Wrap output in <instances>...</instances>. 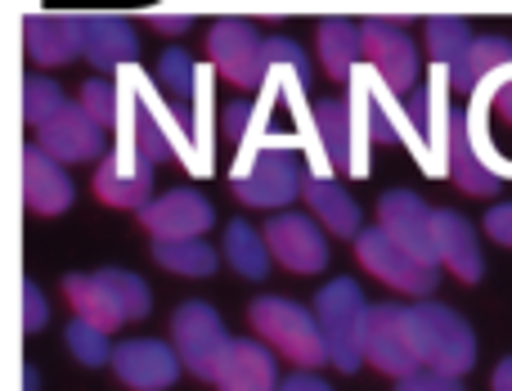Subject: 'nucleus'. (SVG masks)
I'll list each match as a JSON object with an SVG mask.
<instances>
[{"mask_svg": "<svg viewBox=\"0 0 512 391\" xmlns=\"http://www.w3.org/2000/svg\"><path fill=\"white\" fill-rule=\"evenodd\" d=\"M279 391H333V387H328L324 378H315V374H288Z\"/></svg>", "mask_w": 512, "mask_h": 391, "instance_id": "a19ab883", "label": "nucleus"}, {"mask_svg": "<svg viewBox=\"0 0 512 391\" xmlns=\"http://www.w3.org/2000/svg\"><path fill=\"white\" fill-rule=\"evenodd\" d=\"M486 234L495 243H504V248H512V203H495L486 212Z\"/></svg>", "mask_w": 512, "mask_h": 391, "instance_id": "ea45409f", "label": "nucleus"}, {"mask_svg": "<svg viewBox=\"0 0 512 391\" xmlns=\"http://www.w3.org/2000/svg\"><path fill=\"white\" fill-rule=\"evenodd\" d=\"M265 243H270V257L279 266H288L292 275H315V270L328 266V239L315 216L274 212L265 221Z\"/></svg>", "mask_w": 512, "mask_h": 391, "instance_id": "f8f14e48", "label": "nucleus"}, {"mask_svg": "<svg viewBox=\"0 0 512 391\" xmlns=\"http://www.w3.org/2000/svg\"><path fill=\"white\" fill-rule=\"evenodd\" d=\"M23 203L36 216H59L72 207V180L63 162H54L41 144L23 149Z\"/></svg>", "mask_w": 512, "mask_h": 391, "instance_id": "5701e85b", "label": "nucleus"}, {"mask_svg": "<svg viewBox=\"0 0 512 391\" xmlns=\"http://www.w3.org/2000/svg\"><path fill=\"white\" fill-rule=\"evenodd\" d=\"M355 257H360V266L369 270L373 279L391 284L396 293L432 297L436 284H441V266H427V261H418L414 252H405L382 225H373V230H364L360 239H355Z\"/></svg>", "mask_w": 512, "mask_h": 391, "instance_id": "6e6552de", "label": "nucleus"}, {"mask_svg": "<svg viewBox=\"0 0 512 391\" xmlns=\"http://www.w3.org/2000/svg\"><path fill=\"white\" fill-rule=\"evenodd\" d=\"M63 104H68V99H63L59 81L36 77V72L23 77V122L32 126V131H45V126L63 113Z\"/></svg>", "mask_w": 512, "mask_h": 391, "instance_id": "2f4dec72", "label": "nucleus"}, {"mask_svg": "<svg viewBox=\"0 0 512 391\" xmlns=\"http://www.w3.org/2000/svg\"><path fill=\"white\" fill-rule=\"evenodd\" d=\"M409 333H414L418 365L432 374L459 378L477 365V333L463 315H454L441 302H414L409 306Z\"/></svg>", "mask_w": 512, "mask_h": 391, "instance_id": "7ed1b4c3", "label": "nucleus"}, {"mask_svg": "<svg viewBox=\"0 0 512 391\" xmlns=\"http://www.w3.org/2000/svg\"><path fill=\"white\" fill-rule=\"evenodd\" d=\"M432 216H436L432 207H427L418 194H409V189H387V194L378 198V225L382 230H387L405 252H414L418 261L441 266V261H436Z\"/></svg>", "mask_w": 512, "mask_h": 391, "instance_id": "dca6fc26", "label": "nucleus"}, {"mask_svg": "<svg viewBox=\"0 0 512 391\" xmlns=\"http://www.w3.org/2000/svg\"><path fill=\"white\" fill-rule=\"evenodd\" d=\"M472 41H477L472 27L459 23V18H432V23H427V50H432V59L441 63L450 90H463V95L472 90V77H468ZM472 95H477V90H472Z\"/></svg>", "mask_w": 512, "mask_h": 391, "instance_id": "a878e982", "label": "nucleus"}, {"mask_svg": "<svg viewBox=\"0 0 512 391\" xmlns=\"http://www.w3.org/2000/svg\"><path fill=\"white\" fill-rule=\"evenodd\" d=\"M306 203L310 212H315V221L324 225V230H333L337 239H360L364 225H360V203H355L351 194H346L337 180L319 176V171H310L306 180Z\"/></svg>", "mask_w": 512, "mask_h": 391, "instance_id": "bb28decb", "label": "nucleus"}, {"mask_svg": "<svg viewBox=\"0 0 512 391\" xmlns=\"http://www.w3.org/2000/svg\"><path fill=\"white\" fill-rule=\"evenodd\" d=\"M95 198L104 207H122V212H144L153 203V162L131 158V153L113 149L95 167Z\"/></svg>", "mask_w": 512, "mask_h": 391, "instance_id": "6ab92c4d", "label": "nucleus"}, {"mask_svg": "<svg viewBox=\"0 0 512 391\" xmlns=\"http://www.w3.org/2000/svg\"><path fill=\"white\" fill-rule=\"evenodd\" d=\"M364 365H373L378 374L400 378L418 374V351H414V333H409V306L396 302H373L369 306V324H364Z\"/></svg>", "mask_w": 512, "mask_h": 391, "instance_id": "1a4fd4ad", "label": "nucleus"}, {"mask_svg": "<svg viewBox=\"0 0 512 391\" xmlns=\"http://www.w3.org/2000/svg\"><path fill=\"white\" fill-rule=\"evenodd\" d=\"M248 320H252L256 338L270 351L288 356L292 365H301V369L328 365V342H324V329H319L315 311L288 302V297H261V302H252Z\"/></svg>", "mask_w": 512, "mask_h": 391, "instance_id": "20e7f679", "label": "nucleus"}, {"mask_svg": "<svg viewBox=\"0 0 512 391\" xmlns=\"http://www.w3.org/2000/svg\"><path fill=\"white\" fill-rule=\"evenodd\" d=\"M153 261L171 275H189V279H203L216 270V248L203 239H185V243H153Z\"/></svg>", "mask_w": 512, "mask_h": 391, "instance_id": "7c9ffc66", "label": "nucleus"}, {"mask_svg": "<svg viewBox=\"0 0 512 391\" xmlns=\"http://www.w3.org/2000/svg\"><path fill=\"white\" fill-rule=\"evenodd\" d=\"M63 293L72 302L77 320L99 324L104 333L122 329L131 320H144L153 311V293L140 275L131 270H95V275H68Z\"/></svg>", "mask_w": 512, "mask_h": 391, "instance_id": "f03ea898", "label": "nucleus"}, {"mask_svg": "<svg viewBox=\"0 0 512 391\" xmlns=\"http://www.w3.org/2000/svg\"><path fill=\"white\" fill-rule=\"evenodd\" d=\"M171 347H176L180 365L203 383H221V369L230 360L234 338L225 333V320L207 302H185L171 315Z\"/></svg>", "mask_w": 512, "mask_h": 391, "instance_id": "423d86ee", "label": "nucleus"}, {"mask_svg": "<svg viewBox=\"0 0 512 391\" xmlns=\"http://www.w3.org/2000/svg\"><path fill=\"white\" fill-rule=\"evenodd\" d=\"M396 391H463L459 378H445V374H432V369H418V374L400 378Z\"/></svg>", "mask_w": 512, "mask_h": 391, "instance_id": "58836bf2", "label": "nucleus"}, {"mask_svg": "<svg viewBox=\"0 0 512 391\" xmlns=\"http://www.w3.org/2000/svg\"><path fill=\"white\" fill-rule=\"evenodd\" d=\"M225 261L239 270L243 279H265L270 275V243L265 230H252L248 221H230L225 225Z\"/></svg>", "mask_w": 512, "mask_h": 391, "instance_id": "c85d7f7f", "label": "nucleus"}, {"mask_svg": "<svg viewBox=\"0 0 512 391\" xmlns=\"http://www.w3.org/2000/svg\"><path fill=\"white\" fill-rule=\"evenodd\" d=\"M221 391H279V365H274V351L261 338H234L230 360L221 369Z\"/></svg>", "mask_w": 512, "mask_h": 391, "instance_id": "393cba45", "label": "nucleus"}, {"mask_svg": "<svg viewBox=\"0 0 512 391\" xmlns=\"http://www.w3.org/2000/svg\"><path fill=\"white\" fill-rule=\"evenodd\" d=\"M441 86H450V81H432V86H414L405 95V144L409 153L418 158V167L427 171V176H450V167H445V153H450V117L445 122H432V113H441Z\"/></svg>", "mask_w": 512, "mask_h": 391, "instance_id": "9d476101", "label": "nucleus"}, {"mask_svg": "<svg viewBox=\"0 0 512 391\" xmlns=\"http://www.w3.org/2000/svg\"><path fill=\"white\" fill-rule=\"evenodd\" d=\"M486 108H495L504 122H512V68H504L499 77H490L486 86L477 90V104H472V113H486Z\"/></svg>", "mask_w": 512, "mask_h": 391, "instance_id": "c9c22d12", "label": "nucleus"}, {"mask_svg": "<svg viewBox=\"0 0 512 391\" xmlns=\"http://www.w3.org/2000/svg\"><path fill=\"white\" fill-rule=\"evenodd\" d=\"M45 320H50V306H45L41 288L27 279V284H23V329L36 333V329H45Z\"/></svg>", "mask_w": 512, "mask_h": 391, "instance_id": "4c0bfd02", "label": "nucleus"}, {"mask_svg": "<svg viewBox=\"0 0 512 391\" xmlns=\"http://www.w3.org/2000/svg\"><path fill=\"white\" fill-rule=\"evenodd\" d=\"M504 68H512V41L508 36H477V41H472V59H468L472 90H481L490 77H499Z\"/></svg>", "mask_w": 512, "mask_h": 391, "instance_id": "72a5a7b5", "label": "nucleus"}, {"mask_svg": "<svg viewBox=\"0 0 512 391\" xmlns=\"http://www.w3.org/2000/svg\"><path fill=\"white\" fill-rule=\"evenodd\" d=\"M369 297L360 293L355 279H333L324 284V293L315 297L319 329L328 342V365H337L342 374H355L364 365V324H369Z\"/></svg>", "mask_w": 512, "mask_h": 391, "instance_id": "39448f33", "label": "nucleus"}, {"mask_svg": "<svg viewBox=\"0 0 512 391\" xmlns=\"http://www.w3.org/2000/svg\"><path fill=\"white\" fill-rule=\"evenodd\" d=\"M351 104L355 122L373 144H405V99L387 86L373 68H360L351 77Z\"/></svg>", "mask_w": 512, "mask_h": 391, "instance_id": "4468645a", "label": "nucleus"}, {"mask_svg": "<svg viewBox=\"0 0 512 391\" xmlns=\"http://www.w3.org/2000/svg\"><path fill=\"white\" fill-rule=\"evenodd\" d=\"M432 234H436V261L454 270V279L477 284L486 275V257H481V239L468 225V216H459L454 207H436L432 216Z\"/></svg>", "mask_w": 512, "mask_h": 391, "instance_id": "4be33fe9", "label": "nucleus"}, {"mask_svg": "<svg viewBox=\"0 0 512 391\" xmlns=\"http://www.w3.org/2000/svg\"><path fill=\"white\" fill-rule=\"evenodd\" d=\"M306 180L310 171L297 158V140L274 126H256L230 171L234 198L248 207H288L292 198H306Z\"/></svg>", "mask_w": 512, "mask_h": 391, "instance_id": "f257e3e1", "label": "nucleus"}, {"mask_svg": "<svg viewBox=\"0 0 512 391\" xmlns=\"http://www.w3.org/2000/svg\"><path fill=\"white\" fill-rule=\"evenodd\" d=\"M36 383H41V378H36V365H23V391H36Z\"/></svg>", "mask_w": 512, "mask_h": 391, "instance_id": "c03bdc74", "label": "nucleus"}, {"mask_svg": "<svg viewBox=\"0 0 512 391\" xmlns=\"http://www.w3.org/2000/svg\"><path fill=\"white\" fill-rule=\"evenodd\" d=\"M81 108H86L90 117H95L99 126H113L117 131V122H122V86H117V81H86V86H81V99H77Z\"/></svg>", "mask_w": 512, "mask_h": 391, "instance_id": "f704fd0d", "label": "nucleus"}, {"mask_svg": "<svg viewBox=\"0 0 512 391\" xmlns=\"http://www.w3.org/2000/svg\"><path fill=\"white\" fill-rule=\"evenodd\" d=\"M180 356L176 347L158 338H131V342H117V356H113V374L122 378L131 391H167L180 378Z\"/></svg>", "mask_w": 512, "mask_h": 391, "instance_id": "a211bd4d", "label": "nucleus"}, {"mask_svg": "<svg viewBox=\"0 0 512 391\" xmlns=\"http://www.w3.org/2000/svg\"><path fill=\"white\" fill-rule=\"evenodd\" d=\"M221 131L243 149V144H248V135L256 131V104H248V99H234V104H225V113H221Z\"/></svg>", "mask_w": 512, "mask_h": 391, "instance_id": "e433bc0d", "label": "nucleus"}, {"mask_svg": "<svg viewBox=\"0 0 512 391\" xmlns=\"http://www.w3.org/2000/svg\"><path fill=\"white\" fill-rule=\"evenodd\" d=\"M23 45L27 59L41 68H59L86 54V27L77 14H27L23 18Z\"/></svg>", "mask_w": 512, "mask_h": 391, "instance_id": "aec40b11", "label": "nucleus"}, {"mask_svg": "<svg viewBox=\"0 0 512 391\" xmlns=\"http://www.w3.org/2000/svg\"><path fill=\"white\" fill-rule=\"evenodd\" d=\"M81 27H86V59L95 63L99 72H126V68H135L140 41H135V27L126 23V18L90 14V18H81Z\"/></svg>", "mask_w": 512, "mask_h": 391, "instance_id": "b1692460", "label": "nucleus"}, {"mask_svg": "<svg viewBox=\"0 0 512 391\" xmlns=\"http://www.w3.org/2000/svg\"><path fill=\"white\" fill-rule=\"evenodd\" d=\"M149 27L153 32H162V36H185L189 27H194V18H185V14L180 18H149Z\"/></svg>", "mask_w": 512, "mask_h": 391, "instance_id": "79ce46f5", "label": "nucleus"}, {"mask_svg": "<svg viewBox=\"0 0 512 391\" xmlns=\"http://www.w3.org/2000/svg\"><path fill=\"white\" fill-rule=\"evenodd\" d=\"M445 167H450V180L468 198L499 194V185H504V176L490 171L486 158H481L477 135H472V113H463V108H450V153H445Z\"/></svg>", "mask_w": 512, "mask_h": 391, "instance_id": "412c9836", "label": "nucleus"}, {"mask_svg": "<svg viewBox=\"0 0 512 391\" xmlns=\"http://www.w3.org/2000/svg\"><path fill=\"white\" fill-rule=\"evenodd\" d=\"M203 72L194 59H189L180 45H171V50H162L158 59V90L162 99H167V108H185L189 99L198 95V86H203Z\"/></svg>", "mask_w": 512, "mask_h": 391, "instance_id": "c756f323", "label": "nucleus"}, {"mask_svg": "<svg viewBox=\"0 0 512 391\" xmlns=\"http://www.w3.org/2000/svg\"><path fill=\"white\" fill-rule=\"evenodd\" d=\"M364 27V59L369 68L387 81L396 95H409L418 86V45L405 23H387V18H369Z\"/></svg>", "mask_w": 512, "mask_h": 391, "instance_id": "ddd939ff", "label": "nucleus"}, {"mask_svg": "<svg viewBox=\"0 0 512 391\" xmlns=\"http://www.w3.org/2000/svg\"><path fill=\"white\" fill-rule=\"evenodd\" d=\"M207 59L234 86H261L265 81V36L243 18H221L207 32Z\"/></svg>", "mask_w": 512, "mask_h": 391, "instance_id": "9b49d317", "label": "nucleus"}, {"mask_svg": "<svg viewBox=\"0 0 512 391\" xmlns=\"http://www.w3.org/2000/svg\"><path fill=\"white\" fill-rule=\"evenodd\" d=\"M355 104L351 95H328L310 104V122H306V140L310 153H315V171L328 176V171H364V162L355 158Z\"/></svg>", "mask_w": 512, "mask_h": 391, "instance_id": "0eeeda50", "label": "nucleus"}, {"mask_svg": "<svg viewBox=\"0 0 512 391\" xmlns=\"http://www.w3.org/2000/svg\"><path fill=\"white\" fill-rule=\"evenodd\" d=\"M68 351H72V360H81V365H90V369L113 365V356H117L113 338H108L99 324H90V320H72L68 324Z\"/></svg>", "mask_w": 512, "mask_h": 391, "instance_id": "473e14b6", "label": "nucleus"}, {"mask_svg": "<svg viewBox=\"0 0 512 391\" xmlns=\"http://www.w3.org/2000/svg\"><path fill=\"white\" fill-rule=\"evenodd\" d=\"M36 144H41L45 153H50L54 162H63V167H77V162H104L108 149H104V126L95 122V117L86 113L81 104H63V113L54 117L45 131H36Z\"/></svg>", "mask_w": 512, "mask_h": 391, "instance_id": "f3484780", "label": "nucleus"}, {"mask_svg": "<svg viewBox=\"0 0 512 391\" xmlns=\"http://www.w3.org/2000/svg\"><path fill=\"white\" fill-rule=\"evenodd\" d=\"M319 59H324L328 77L337 81H351L360 72V59H364V27L355 23H319Z\"/></svg>", "mask_w": 512, "mask_h": 391, "instance_id": "cd10ccee", "label": "nucleus"}, {"mask_svg": "<svg viewBox=\"0 0 512 391\" xmlns=\"http://www.w3.org/2000/svg\"><path fill=\"white\" fill-rule=\"evenodd\" d=\"M490 387H495V391H512V356L495 365V378H490Z\"/></svg>", "mask_w": 512, "mask_h": 391, "instance_id": "37998d69", "label": "nucleus"}, {"mask_svg": "<svg viewBox=\"0 0 512 391\" xmlns=\"http://www.w3.org/2000/svg\"><path fill=\"white\" fill-rule=\"evenodd\" d=\"M140 221L153 243H185V239H203V230H212L216 212L194 189H171V194H158L144 207Z\"/></svg>", "mask_w": 512, "mask_h": 391, "instance_id": "2eb2a0df", "label": "nucleus"}]
</instances>
